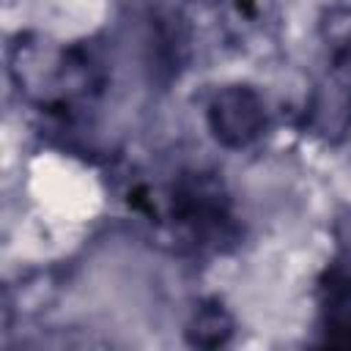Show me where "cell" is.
<instances>
[{
    "label": "cell",
    "instance_id": "cell-1",
    "mask_svg": "<svg viewBox=\"0 0 351 351\" xmlns=\"http://www.w3.org/2000/svg\"><path fill=\"white\" fill-rule=\"evenodd\" d=\"M206 121L217 143L225 148H247L266 132V104L250 85H225L208 101Z\"/></svg>",
    "mask_w": 351,
    "mask_h": 351
},
{
    "label": "cell",
    "instance_id": "cell-2",
    "mask_svg": "<svg viewBox=\"0 0 351 351\" xmlns=\"http://www.w3.org/2000/svg\"><path fill=\"white\" fill-rule=\"evenodd\" d=\"M173 219L192 236V241L219 247L236 236L225 197L208 178H192L173 192Z\"/></svg>",
    "mask_w": 351,
    "mask_h": 351
},
{
    "label": "cell",
    "instance_id": "cell-3",
    "mask_svg": "<svg viewBox=\"0 0 351 351\" xmlns=\"http://www.w3.org/2000/svg\"><path fill=\"white\" fill-rule=\"evenodd\" d=\"M321 321L326 343L351 346V266L337 261L321 280Z\"/></svg>",
    "mask_w": 351,
    "mask_h": 351
},
{
    "label": "cell",
    "instance_id": "cell-4",
    "mask_svg": "<svg viewBox=\"0 0 351 351\" xmlns=\"http://www.w3.org/2000/svg\"><path fill=\"white\" fill-rule=\"evenodd\" d=\"M230 335H233V321L225 313V307L217 302L200 304L186 326V340L192 346H203V348L222 346V343H228Z\"/></svg>",
    "mask_w": 351,
    "mask_h": 351
},
{
    "label": "cell",
    "instance_id": "cell-5",
    "mask_svg": "<svg viewBox=\"0 0 351 351\" xmlns=\"http://www.w3.org/2000/svg\"><path fill=\"white\" fill-rule=\"evenodd\" d=\"M340 247H343L346 263L351 266V219H343V225H340Z\"/></svg>",
    "mask_w": 351,
    "mask_h": 351
}]
</instances>
